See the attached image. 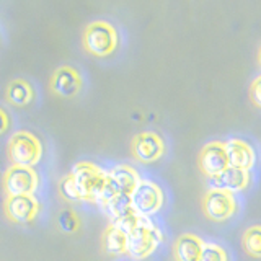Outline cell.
Here are the masks:
<instances>
[{
    "instance_id": "cell-1",
    "label": "cell",
    "mask_w": 261,
    "mask_h": 261,
    "mask_svg": "<svg viewBox=\"0 0 261 261\" xmlns=\"http://www.w3.org/2000/svg\"><path fill=\"white\" fill-rule=\"evenodd\" d=\"M70 176L73 178V181H75L79 188L82 201L98 202L106 183L108 171L101 170L100 167H96L90 162H80L77 165H73Z\"/></svg>"
},
{
    "instance_id": "cell-2",
    "label": "cell",
    "mask_w": 261,
    "mask_h": 261,
    "mask_svg": "<svg viewBox=\"0 0 261 261\" xmlns=\"http://www.w3.org/2000/svg\"><path fill=\"white\" fill-rule=\"evenodd\" d=\"M162 242V232L149 217H142L139 225L127 235V253L133 258L142 259L155 251Z\"/></svg>"
},
{
    "instance_id": "cell-3",
    "label": "cell",
    "mask_w": 261,
    "mask_h": 261,
    "mask_svg": "<svg viewBox=\"0 0 261 261\" xmlns=\"http://www.w3.org/2000/svg\"><path fill=\"white\" fill-rule=\"evenodd\" d=\"M8 153L16 167L33 168L41 159V142L35 134L28 130H18L15 133L8 142Z\"/></svg>"
},
{
    "instance_id": "cell-4",
    "label": "cell",
    "mask_w": 261,
    "mask_h": 261,
    "mask_svg": "<svg viewBox=\"0 0 261 261\" xmlns=\"http://www.w3.org/2000/svg\"><path fill=\"white\" fill-rule=\"evenodd\" d=\"M84 44L87 51L95 56H108L118 46V33L110 23L93 21L85 30Z\"/></svg>"
},
{
    "instance_id": "cell-5",
    "label": "cell",
    "mask_w": 261,
    "mask_h": 261,
    "mask_svg": "<svg viewBox=\"0 0 261 261\" xmlns=\"http://www.w3.org/2000/svg\"><path fill=\"white\" fill-rule=\"evenodd\" d=\"M130 199H133V207L139 216L149 217L162 207L163 193L155 183L149 179H141L130 194Z\"/></svg>"
},
{
    "instance_id": "cell-6",
    "label": "cell",
    "mask_w": 261,
    "mask_h": 261,
    "mask_svg": "<svg viewBox=\"0 0 261 261\" xmlns=\"http://www.w3.org/2000/svg\"><path fill=\"white\" fill-rule=\"evenodd\" d=\"M4 185L8 198H12V196H31L38 186V175L33 168L13 165L7 171Z\"/></svg>"
},
{
    "instance_id": "cell-7",
    "label": "cell",
    "mask_w": 261,
    "mask_h": 261,
    "mask_svg": "<svg viewBox=\"0 0 261 261\" xmlns=\"http://www.w3.org/2000/svg\"><path fill=\"white\" fill-rule=\"evenodd\" d=\"M202 206H204V212L211 219L225 220L235 212L237 202L232 193L220 191V190H209L206 196H204Z\"/></svg>"
},
{
    "instance_id": "cell-8",
    "label": "cell",
    "mask_w": 261,
    "mask_h": 261,
    "mask_svg": "<svg viewBox=\"0 0 261 261\" xmlns=\"http://www.w3.org/2000/svg\"><path fill=\"white\" fill-rule=\"evenodd\" d=\"M250 181L248 170L235 168L228 165L224 171H220L216 176H209V186L211 190H220L227 193H237L242 191Z\"/></svg>"
},
{
    "instance_id": "cell-9",
    "label": "cell",
    "mask_w": 261,
    "mask_h": 261,
    "mask_svg": "<svg viewBox=\"0 0 261 261\" xmlns=\"http://www.w3.org/2000/svg\"><path fill=\"white\" fill-rule=\"evenodd\" d=\"M199 165L204 173L209 176H216L220 171L228 167L227 152L224 142H209L204 145L199 157Z\"/></svg>"
},
{
    "instance_id": "cell-10",
    "label": "cell",
    "mask_w": 261,
    "mask_h": 261,
    "mask_svg": "<svg viewBox=\"0 0 261 261\" xmlns=\"http://www.w3.org/2000/svg\"><path fill=\"white\" fill-rule=\"evenodd\" d=\"M7 216L15 222L27 224L36 217L39 211V204L35 199V196H12L7 199L5 204Z\"/></svg>"
},
{
    "instance_id": "cell-11",
    "label": "cell",
    "mask_w": 261,
    "mask_h": 261,
    "mask_svg": "<svg viewBox=\"0 0 261 261\" xmlns=\"http://www.w3.org/2000/svg\"><path fill=\"white\" fill-rule=\"evenodd\" d=\"M163 141L155 133H141L133 141V152L142 162H153L162 157Z\"/></svg>"
},
{
    "instance_id": "cell-12",
    "label": "cell",
    "mask_w": 261,
    "mask_h": 261,
    "mask_svg": "<svg viewBox=\"0 0 261 261\" xmlns=\"http://www.w3.org/2000/svg\"><path fill=\"white\" fill-rule=\"evenodd\" d=\"M224 145H225L228 165L230 167L248 170L255 163V152L242 139H228L227 142H224Z\"/></svg>"
},
{
    "instance_id": "cell-13",
    "label": "cell",
    "mask_w": 261,
    "mask_h": 261,
    "mask_svg": "<svg viewBox=\"0 0 261 261\" xmlns=\"http://www.w3.org/2000/svg\"><path fill=\"white\" fill-rule=\"evenodd\" d=\"M53 90L57 95L72 96L79 92L80 88V77L79 73L70 67H61L53 77Z\"/></svg>"
},
{
    "instance_id": "cell-14",
    "label": "cell",
    "mask_w": 261,
    "mask_h": 261,
    "mask_svg": "<svg viewBox=\"0 0 261 261\" xmlns=\"http://www.w3.org/2000/svg\"><path fill=\"white\" fill-rule=\"evenodd\" d=\"M204 242L199 237L191 233H183L178 237L175 243V256L176 261H198Z\"/></svg>"
},
{
    "instance_id": "cell-15",
    "label": "cell",
    "mask_w": 261,
    "mask_h": 261,
    "mask_svg": "<svg viewBox=\"0 0 261 261\" xmlns=\"http://www.w3.org/2000/svg\"><path fill=\"white\" fill-rule=\"evenodd\" d=\"M108 176L114 181V185L118 186L119 193L122 194H133L136 190V186L141 181L137 171L134 168H130L127 165H118L108 171Z\"/></svg>"
},
{
    "instance_id": "cell-16",
    "label": "cell",
    "mask_w": 261,
    "mask_h": 261,
    "mask_svg": "<svg viewBox=\"0 0 261 261\" xmlns=\"http://www.w3.org/2000/svg\"><path fill=\"white\" fill-rule=\"evenodd\" d=\"M103 248L110 255H122L127 253V235L113 224L103 233Z\"/></svg>"
},
{
    "instance_id": "cell-17",
    "label": "cell",
    "mask_w": 261,
    "mask_h": 261,
    "mask_svg": "<svg viewBox=\"0 0 261 261\" xmlns=\"http://www.w3.org/2000/svg\"><path fill=\"white\" fill-rule=\"evenodd\" d=\"M103 209L106 211V214L111 217V220L121 219L127 214H133L134 207H133V199H130V194H118L114 196L113 199L103 204Z\"/></svg>"
},
{
    "instance_id": "cell-18",
    "label": "cell",
    "mask_w": 261,
    "mask_h": 261,
    "mask_svg": "<svg viewBox=\"0 0 261 261\" xmlns=\"http://www.w3.org/2000/svg\"><path fill=\"white\" fill-rule=\"evenodd\" d=\"M7 96L13 105H18V106H24L31 101L33 98V92H31V87L23 80H15L12 82L10 85L7 88Z\"/></svg>"
},
{
    "instance_id": "cell-19",
    "label": "cell",
    "mask_w": 261,
    "mask_h": 261,
    "mask_svg": "<svg viewBox=\"0 0 261 261\" xmlns=\"http://www.w3.org/2000/svg\"><path fill=\"white\" fill-rule=\"evenodd\" d=\"M243 248L253 256H261V225H253L245 230Z\"/></svg>"
},
{
    "instance_id": "cell-20",
    "label": "cell",
    "mask_w": 261,
    "mask_h": 261,
    "mask_svg": "<svg viewBox=\"0 0 261 261\" xmlns=\"http://www.w3.org/2000/svg\"><path fill=\"white\" fill-rule=\"evenodd\" d=\"M198 261H227V253L217 243H204Z\"/></svg>"
},
{
    "instance_id": "cell-21",
    "label": "cell",
    "mask_w": 261,
    "mask_h": 261,
    "mask_svg": "<svg viewBox=\"0 0 261 261\" xmlns=\"http://www.w3.org/2000/svg\"><path fill=\"white\" fill-rule=\"evenodd\" d=\"M59 191L64 196V199H67L70 202H75V201H82V196L79 193V188L73 181V178L69 175L61 179V185H59Z\"/></svg>"
},
{
    "instance_id": "cell-22",
    "label": "cell",
    "mask_w": 261,
    "mask_h": 261,
    "mask_svg": "<svg viewBox=\"0 0 261 261\" xmlns=\"http://www.w3.org/2000/svg\"><path fill=\"white\" fill-rule=\"evenodd\" d=\"M141 219L142 216H139L137 212H133V214H127L124 217H121V219H116V220H113V225L114 227H118L119 230H122L126 235H129L130 232L134 230V228L139 225V222H141Z\"/></svg>"
},
{
    "instance_id": "cell-23",
    "label": "cell",
    "mask_w": 261,
    "mask_h": 261,
    "mask_svg": "<svg viewBox=\"0 0 261 261\" xmlns=\"http://www.w3.org/2000/svg\"><path fill=\"white\" fill-rule=\"evenodd\" d=\"M59 224H61V228L65 232H72L75 230L77 225H79V220L77 217L72 214V212H64V214L59 217Z\"/></svg>"
},
{
    "instance_id": "cell-24",
    "label": "cell",
    "mask_w": 261,
    "mask_h": 261,
    "mask_svg": "<svg viewBox=\"0 0 261 261\" xmlns=\"http://www.w3.org/2000/svg\"><path fill=\"white\" fill-rule=\"evenodd\" d=\"M250 95H251L253 103L258 105L261 108V75L253 80V84L250 87Z\"/></svg>"
},
{
    "instance_id": "cell-25",
    "label": "cell",
    "mask_w": 261,
    "mask_h": 261,
    "mask_svg": "<svg viewBox=\"0 0 261 261\" xmlns=\"http://www.w3.org/2000/svg\"><path fill=\"white\" fill-rule=\"evenodd\" d=\"M7 126H8V118H7V114L0 110V133H4Z\"/></svg>"
},
{
    "instance_id": "cell-26",
    "label": "cell",
    "mask_w": 261,
    "mask_h": 261,
    "mask_svg": "<svg viewBox=\"0 0 261 261\" xmlns=\"http://www.w3.org/2000/svg\"><path fill=\"white\" fill-rule=\"evenodd\" d=\"M259 62H261V49H259Z\"/></svg>"
}]
</instances>
